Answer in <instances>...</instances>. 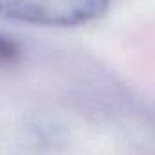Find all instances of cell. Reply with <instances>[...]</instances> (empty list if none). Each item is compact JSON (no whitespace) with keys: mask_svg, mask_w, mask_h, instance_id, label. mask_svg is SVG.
<instances>
[{"mask_svg":"<svg viewBox=\"0 0 155 155\" xmlns=\"http://www.w3.org/2000/svg\"><path fill=\"white\" fill-rule=\"evenodd\" d=\"M20 58L18 46L8 37L0 35V64H13Z\"/></svg>","mask_w":155,"mask_h":155,"instance_id":"2","label":"cell"},{"mask_svg":"<svg viewBox=\"0 0 155 155\" xmlns=\"http://www.w3.org/2000/svg\"><path fill=\"white\" fill-rule=\"evenodd\" d=\"M110 0H0V15L35 26H79L99 18Z\"/></svg>","mask_w":155,"mask_h":155,"instance_id":"1","label":"cell"}]
</instances>
